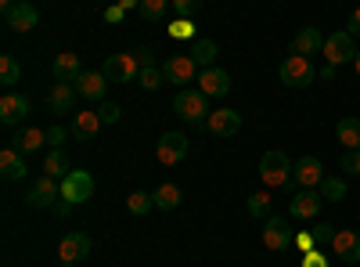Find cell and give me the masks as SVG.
Instances as JSON below:
<instances>
[{"instance_id": "obj_1", "label": "cell", "mask_w": 360, "mask_h": 267, "mask_svg": "<svg viewBox=\"0 0 360 267\" xmlns=\"http://www.w3.org/2000/svg\"><path fill=\"white\" fill-rule=\"evenodd\" d=\"M292 170H295V163L274 148V152H263V159H259V181L266 188H295Z\"/></svg>"}, {"instance_id": "obj_2", "label": "cell", "mask_w": 360, "mask_h": 267, "mask_svg": "<svg viewBox=\"0 0 360 267\" xmlns=\"http://www.w3.org/2000/svg\"><path fill=\"white\" fill-rule=\"evenodd\" d=\"M278 76H281V83H285V87H292V91H303V87H310V83L317 80L314 58H307V54H295V51H292L288 58H281Z\"/></svg>"}, {"instance_id": "obj_3", "label": "cell", "mask_w": 360, "mask_h": 267, "mask_svg": "<svg viewBox=\"0 0 360 267\" xmlns=\"http://www.w3.org/2000/svg\"><path fill=\"white\" fill-rule=\"evenodd\" d=\"M173 112L184 123H205L209 120V98L198 91V87H180L173 98Z\"/></svg>"}, {"instance_id": "obj_4", "label": "cell", "mask_w": 360, "mask_h": 267, "mask_svg": "<svg viewBox=\"0 0 360 267\" xmlns=\"http://www.w3.org/2000/svg\"><path fill=\"white\" fill-rule=\"evenodd\" d=\"M356 44H353V33L349 29H335L332 37H324V58H328V66H346V62H353L356 58Z\"/></svg>"}, {"instance_id": "obj_5", "label": "cell", "mask_w": 360, "mask_h": 267, "mask_svg": "<svg viewBox=\"0 0 360 267\" xmlns=\"http://www.w3.org/2000/svg\"><path fill=\"white\" fill-rule=\"evenodd\" d=\"M101 73L108 76V83H130V80H137V76H141V62H137L134 54L119 51V54H108V58H105Z\"/></svg>"}, {"instance_id": "obj_6", "label": "cell", "mask_w": 360, "mask_h": 267, "mask_svg": "<svg viewBox=\"0 0 360 267\" xmlns=\"http://www.w3.org/2000/svg\"><path fill=\"white\" fill-rule=\"evenodd\" d=\"M62 199V181H54V177H40V181H33L29 185V192H25V202L33 206V210H51V206Z\"/></svg>"}, {"instance_id": "obj_7", "label": "cell", "mask_w": 360, "mask_h": 267, "mask_svg": "<svg viewBox=\"0 0 360 267\" xmlns=\"http://www.w3.org/2000/svg\"><path fill=\"white\" fill-rule=\"evenodd\" d=\"M321 206H324V195H321L317 188H299V192H292L288 213H292L295 221H317Z\"/></svg>"}, {"instance_id": "obj_8", "label": "cell", "mask_w": 360, "mask_h": 267, "mask_svg": "<svg viewBox=\"0 0 360 267\" xmlns=\"http://www.w3.org/2000/svg\"><path fill=\"white\" fill-rule=\"evenodd\" d=\"M162 73H166V80L169 83H176V87H188L191 80H198V62L191 54H169L166 62H162Z\"/></svg>"}, {"instance_id": "obj_9", "label": "cell", "mask_w": 360, "mask_h": 267, "mask_svg": "<svg viewBox=\"0 0 360 267\" xmlns=\"http://www.w3.org/2000/svg\"><path fill=\"white\" fill-rule=\"evenodd\" d=\"M155 156L162 166H176V163H184L188 156V134H180V130H166L155 144Z\"/></svg>"}, {"instance_id": "obj_10", "label": "cell", "mask_w": 360, "mask_h": 267, "mask_svg": "<svg viewBox=\"0 0 360 267\" xmlns=\"http://www.w3.org/2000/svg\"><path fill=\"white\" fill-rule=\"evenodd\" d=\"M62 199H69L72 206H83L94 199V177L86 170H72L65 181H62Z\"/></svg>"}, {"instance_id": "obj_11", "label": "cell", "mask_w": 360, "mask_h": 267, "mask_svg": "<svg viewBox=\"0 0 360 267\" xmlns=\"http://www.w3.org/2000/svg\"><path fill=\"white\" fill-rule=\"evenodd\" d=\"M76 91H79L83 101L101 105V101H108V76H105L101 69H86V73L76 80Z\"/></svg>"}, {"instance_id": "obj_12", "label": "cell", "mask_w": 360, "mask_h": 267, "mask_svg": "<svg viewBox=\"0 0 360 267\" xmlns=\"http://www.w3.org/2000/svg\"><path fill=\"white\" fill-rule=\"evenodd\" d=\"M205 130L217 134V137H234L238 130H242V112H234V108H224V105H220V108L209 112Z\"/></svg>"}, {"instance_id": "obj_13", "label": "cell", "mask_w": 360, "mask_h": 267, "mask_svg": "<svg viewBox=\"0 0 360 267\" xmlns=\"http://www.w3.org/2000/svg\"><path fill=\"white\" fill-rule=\"evenodd\" d=\"M292 181H295V188H321L324 163L317 156H303V159L295 163V170H292Z\"/></svg>"}, {"instance_id": "obj_14", "label": "cell", "mask_w": 360, "mask_h": 267, "mask_svg": "<svg viewBox=\"0 0 360 267\" xmlns=\"http://www.w3.org/2000/svg\"><path fill=\"white\" fill-rule=\"evenodd\" d=\"M4 22H8L11 33H29V29H37L40 11H37V4H29V0H18V4L4 15Z\"/></svg>"}, {"instance_id": "obj_15", "label": "cell", "mask_w": 360, "mask_h": 267, "mask_svg": "<svg viewBox=\"0 0 360 267\" xmlns=\"http://www.w3.org/2000/svg\"><path fill=\"white\" fill-rule=\"evenodd\" d=\"M195 83H198V91H202L205 98H224V94L231 91V76H227L224 69H217V66L202 69Z\"/></svg>"}, {"instance_id": "obj_16", "label": "cell", "mask_w": 360, "mask_h": 267, "mask_svg": "<svg viewBox=\"0 0 360 267\" xmlns=\"http://www.w3.org/2000/svg\"><path fill=\"white\" fill-rule=\"evenodd\" d=\"M58 256L69 260V263H79L90 256V235L86 231H69L62 242H58Z\"/></svg>"}, {"instance_id": "obj_17", "label": "cell", "mask_w": 360, "mask_h": 267, "mask_svg": "<svg viewBox=\"0 0 360 267\" xmlns=\"http://www.w3.org/2000/svg\"><path fill=\"white\" fill-rule=\"evenodd\" d=\"M83 73H86V69L79 66V54H72V51H62V54L54 58V66H51L54 83H76Z\"/></svg>"}, {"instance_id": "obj_18", "label": "cell", "mask_w": 360, "mask_h": 267, "mask_svg": "<svg viewBox=\"0 0 360 267\" xmlns=\"http://www.w3.org/2000/svg\"><path fill=\"white\" fill-rule=\"evenodd\" d=\"M25 116H29V98L25 94H4L0 98V123L4 127H22Z\"/></svg>"}, {"instance_id": "obj_19", "label": "cell", "mask_w": 360, "mask_h": 267, "mask_svg": "<svg viewBox=\"0 0 360 267\" xmlns=\"http://www.w3.org/2000/svg\"><path fill=\"white\" fill-rule=\"evenodd\" d=\"M295 239H292V235H288V228H285V221L281 217H274V213H270L266 221H263V246L266 249H288Z\"/></svg>"}, {"instance_id": "obj_20", "label": "cell", "mask_w": 360, "mask_h": 267, "mask_svg": "<svg viewBox=\"0 0 360 267\" xmlns=\"http://www.w3.org/2000/svg\"><path fill=\"white\" fill-rule=\"evenodd\" d=\"M292 51H295V54H307V58L321 54V51H324L321 29H317V25H303V29H299V33L292 37Z\"/></svg>"}, {"instance_id": "obj_21", "label": "cell", "mask_w": 360, "mask_h": 267, "mask_svg": "<svg viewBox=\"0 0 360 267\" xmlns=\"http://www.w3.org/2000/svg\"><path fill=\"white\" fill-rule=\"evenodd\" d=\"M332 253H335L342 263H360V231H335Z\"/></svg>"}, {"instance_id": "obj_22", "label": "cell", "mask_w": 360, "mask_h": 267, "mask_svg": "<svg viewBox=\"0 0 360 267\" xmlns=\"http://www.w3.org/2000/svg\"><path fill=\"white\" fill-rule=\"evenodd\" d=\"M76 98H79L76 83H54V87H51V94H47V105H51V112L65 116V112L76 105Z\"/></svg>"}, {"instance_id": "obj_23", "label": "cell", "mask_w": 360, "mask_h": 267, "mask_svg": "<svg viewBox=\"0 0 360 267\" xmlns=\"http://www.w3.org/2000/svg\"><path fill=\"white\" fill-rule=\"evenodd\" d=\"M44 144H47V130H37V127H25L22 134H15V137H11V148H15V152H22V156L40 152Z\"/></svg>"}, {"instance_id": "obj_24", "label": "cell", "mask_w": 360, "mask_h": 267, "mask_svg": "<svg viewBox=\"0 0 360 267\" xmlns=\"http://www.w3.org/2000/svg\"><path fill=\"white\" fill-rule=\"evenodd\" d=\"M101 127H105V123H101L98 112H76V120H72V137H76V141H94Z\"/></svg>"}, {"instance_id": "obj_25", "label": "cell", "mask_w": 360, "mask_h": 267, "mask_svg": "<svg viewBox=\"0 0 360 267\" xmlns=\"http://www.w3.org/2000/svg\"><path fill=\"white\" fill-rule=\"evenodd\" d=\"M0 173H4V181H25V156L15 148H4L0 152Z\"/></svg>"}, {"instance_id": "obj_26", "label": "cell", "mask_w": 360, "mask_h": 267, "mask_svg": "<svg viewBox=\"0 0 360 267\" xmlns=\"http://www.w3.org/2000/svg\"><path fill=\"white\" fill-rule=\"evenodd\" d=\"M217 54H220L217 40H209V37H202V40H191V58L198 62V69L217 66Z\"/></svg>"}, {"instance_id": "obj_27", "label": "cell", "mask_w": 360, "mask_h": 267, "mask_svg": "<svg viewBox=\"0 0 360 267\" xmlns=\"http://www.w3.org/2000/svg\"><path fill=\"white\" fill-rule=\"evenodd\" d=\"M44 173H47V177H54V181H65V177L72 173L69 156L62 152V148H51V156L44 159Z\"/></svg>"}, {"instance_id": "obj_28", "label": "cell", "mask_w": 360, "mask_h": 267, "mask_svg": "<svg viewBox=\"0 0 360 267\" xmlns=\"http://www.w3.org/2000/svg\"><path fill=\"white\" fill-rule=\"evenodd\" d=\"M335 134H339V144L346 148V152L360 148V120H356V116H346V120H339Z\"/></svg>"}, {"instance_id": "obj_29", "label": "cell", "mask_w": 360, "mask_h": 267, "mask_svg": "<svg viewBox=\"0 0 360 267\" xmlns=\"http://www.w3.org/2000/svg\"><path fill=\"white\" fill-rule=\"evenodd\" d=\"M245 210H249L252 221H266L270 217V192H252L245 199Z\"/></svg>"}, {"instance_id": "obj_30", "label": "cell", "mask_w": 360, "mask_h": 267, "mask_svg": "<svg viewBox=\"0 0 360 267\" xmlns=\"http://www.w3.org/2000/svg\"><path fill=\"white\" fill-rule=\"evenodd\" d=\"M152 202H155V210H176L180 206V188L176 185H162L152 192Z\"/></svg>"}, {"instance_id": "obj_31", "label": "cell", "mask_w": 360, "mask_h": 267, "mask_svg": "<svg viewBox=\"0 0 360 267\" xmlns=\"http://www.w3.org/2000/svg\"><path fill=\"white\" fill-rule=\"evenodd\" d=\"M18 80H22V62H18L15 54H4V58H0V83L15 87Z\"/></svg>"}, {"instance_id": "obj_32", "label": "cell", "mask_w": 360, "mask_h": 267, "mask_svg": "<svg viewBox=\"0 0 360 267\" xmlns=\"http://www.w3.org/2000/svg\"><path fill=\"white\" fill-rule=\"evenodd\" d=\"M321 195H324V202H342L346 199V181H339V177H324V181H321V188H317Z\"/></svg>"}, {"instance_id": "obj_33", "label": "cell", "mask_w": 360, "mask_h": 267, "mask_svg": "<svg viewBox=\"0 0 360 267\" xmlns=\"http://www.w3.org/2000/svg\"><path fill=\"white\" fill-rule=\"evenodd\" d=\"M137 83L144 87V91H159V87L166 83L162 66H144V69H141V76H137Z\"/></svg>"}, {"instance_id": "obj_34", "label": "cell", "mask_w": 360, "mask_h": 267, "mask_svg": "<svg viewBox=\"0 0 360 267\" xmlns=\"http://www.w3.org/2000/svg\"><path fill=\"white\" fill-rule=\"evenodd\" d=\"M127 210H130L134 217H144L148 210H155L152 192H130V199H127Z\"/></svg>"}, {"instance_id": "obj_35", "label": "cell", "mask_w": 360, "mask_h": 267, "mask_svg": "<svg viewBox=\"0 0 360 267\" xmlns=\"http://www.w3.org/2000/svg\"><path fill=\"white\" fill-rule=\"evenodd\" d=\"M166 8H173V4H166V0H141L137 15L144 22H159V18H166Z\"/></svg>"}, {"instance_id": "obj_36", "label": "cell", "mask_w": 360, "mask_h": 267, "mask_svg": "<svg viewBox=\"0 0 360 267\" xmlns=\"http://www.w3.org/2000/svg\"><path fill=\"white\" fill-rule=\"evenodd\" d=\"M169 37H173V40H195V18H176V22H169Z\"/></svg>"}, {"instance_id": "obj_37", "label": "cell", "mask_w": 360, "mask_h": 267, "mask_svg": "<svg viewBox=\"0 0 360 267\" xmlns=\"http://www.w3.org/2000/svg\"><path fill=\"white\" fill-rule=\"evenodd\" d=\"M339 170L349 173V177H360V148H353V152H342V156H339Z\"/></svg>"}, {"instance_id": "obj_38", "label": "cell", "mask_w": 360, "mask_h": 267, "mask_svg": "<svg viewBox=\"0 0 360 267\" xmlns=\"http://www.w3.org/2000/svg\"><path fill=\"white\" fill-rule=\"evenodd\" d=\"M173 4V11L180 15V18H195L198 11H202V0H169Z\"/></svg>"}, {"instance_id": "obj_39", "label": "cell", "mask_w": 360, "mask_h": 267, "mask_svg": "<svg viewBox=\"0 0 360 267\" xmlns=\"http://www.w3.org/2000/svg\"><path fill=\"white\" fill-rule=\"evenodd\" d=\"M314 239H317V246H332L335 242V228L328 224V221H317L314 224Z\"/></svg>"}, {"instance_id": "obj_40", "label": "cell", "mask_w": 360, "mask_h": 267, "mask_svg": "<svg viewBox=\"0 0 360 267\" xmlns=\"http://www.w3.org/2000/svg\"><path fill=\"white\" fill-rule=\"evenodd\" d=\"M94 112L101 116V123H119V116H123V108H119L115 101H101Z\"/></svg>"}, {"instance_id": "obj_41", "label": "cell", "mask_w": 360, "mask_h": 267, "mask_svg": "<svg viewBox=\"0 0 360 267\" xmlns=\"http://www.w3.org/2000/svg\"><path fill=\"white\" fill-rule=\"evenodd\" d=\"M295 246L303 249V256H307V253H314V249H317V239H314V231H299V235H295Z\"/></svg>"}, {"instance_id": "obj_42", "label": "cell", "mask_w": 360, "mask_h": 267, "mask_svg": "<svg viewBox=\"0 0 360 267\" xmlns=\"http://www.w3.org/2000/svg\"><path fill=\"white\" fill-rule=\"evenodd\" d=\"M303 267H332V260H328L321 249H314V253H307V256H303Z\"/></svg>"}, {"instance_id": "obj_43", "label": "cell", "mask_w": 360, "mask_h": 267, "mask_svg": "<svg viewBox=\"0 0 360 267\" xmlns=\"http://www.w3.org/2000/svg\"><path fill=\"white\" fill-rule=\"evenodd\" d=\"M123 11H127L123 4H108V8H105V22H108V25H119V22H123Z\"/></svg>"}, {"instance_id": "obj_44", "label": "cell", "mask_w": 360, "mask_h": 267, "mask_svg": "<svg viewBox=\"0 0 360 267\" xmlns=\"http://www.w3.org/2000/svg\"><path fill=\"white\" fill-rule=\"evenodd\" d=\"M65 137H69V130H65V127H51V130H47L51 148H62V141H65Z\"/></svg>"}, {"instance_id": "obj_45", "label": "cell", "mask_w": 360, "mask_h": 267, "mask_svg": "<svg viewBox=\"0 0 360 267\" xmlns=\"http://www.w3.org/2000/svg\"><path fill=\"white\" fill-rule=\"evenodd\" d=\"M134 58L141 62V69H144V66H155V51H152V47H137Z\"/></svg>"}, {"instance_id": "obj_46", "label": "cell", "mask_w": 360, "mask_h": 267, "mask_svg": "<svg viewBox=\"0 0 360 267\" xmlns=\"http://www.w3.org/2000/svg\"><path fill=\"white\" fill-rule=\"evenodd\" d=\"M51 213H54V217H62V221H65V217L72 213V202H69V199H58V202L51 206Z\"/></svg>"}, {"instance_id": "obj_47", "label": "cell", "mask_w": 360, "mask_h": 267, "mask_svg": "<svg viewBox=\"0 0 360 267\" xmlns=\"http://www.w3.org/2000/svg\"><path fill=\"white\" fill-rule=\"evenodd\" d=\"M346 29H349V33H353V37H360V8H356V11L349 15V22H346Z\"/></svg>"}, {"instance_id": "obj_48", "label": "cell", "mask_w": 360, "mask_h": 267, "mask_svg": "<svg viewBox=\"0 0 360 267\" xmlns=\"http://www.w3.org/2000/svg\"><path fill=\"white\" fill-rule=\"evenodd\" d=\"M335 73H339V66H324V69L317 73V80H335Z\"/></svg>"}, {"instance_id": "obj_49", "label": "cell", "mask_w": 360, "mask_h": 267, "mask_svg": "<svg viewBox=\"0 0 360 267\" xmlns=\"http://www.w3.org/2000/svg\"><path fill=\"white\" fill-rule=\"evenodd\" d=\"M11 8H15V0H0V11H4V15H8Z\"/></svg>"}, {"instance_id": "obj_50", "label": "cell", "mask_w": 360, "mask_h": 267, "mask_svg": "<svg viewBox=\"0 0 360 267\" xmlns=\"http://www.w3.org/2000/svg\"><path fill=\"white\" fill-rule=\"evenodd\" d=\"M119 4H123V8L130 11V8H141V0H119Z\"/></svg>"}, {"instance_id": "obj_51", "label": "cell", "mask_w": 360, "mask_h": 267, "mask_svg": "<svg viewBox=\"0 0 360 267\" xmlns=\"http://www.w3.org/2000/svg\"><path fill=\"white\" fill-rule=\"evenodd\" d=\"M353 66H356V76H360V51H356V58H353Z\"/></svg>"}, {"instance_id": "obj_52", "label": "cell", "mask_w": 360, "mask_h": 267, "mask_svg": "<svg viewBox=\"0 0 360 267\" xmlns=\"http://www.w3.org/2000/svg\"><path fill=\"white\" fill-rule=\"evenodd\" d=\"M62 267H76V263H69V260H62Z\"/></svg>"}]
</instances>
